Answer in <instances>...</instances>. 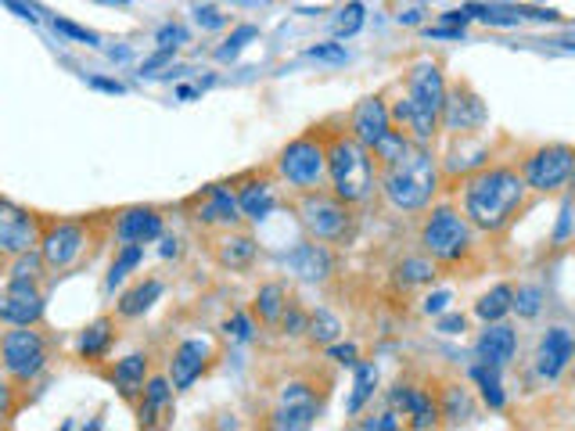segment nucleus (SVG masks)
Returning <instances> with one entry per match:
<instances>
[{
  "label": "nucleus",
  "instance_id": "nucleus-50",
  "mask_svg": "<svg viewBox=\"0 0 575 431\" xmlns=\"http://www.w3.org/2000/svg\"><path fill=\"white\" fill-rule=\"evenodd\" d=\"M439 331H447V334L464 331V317H456V313H453V317H442V320H439Z\"/></svg>",
  "mask_w": 575,
  "mask_h": 431
},
{
  "label": "nucleus",
  "instance_id": "nucleus-25",
  "mask_svg": "<svg viewBox=\"0 0 575 431\" xmlns=\"http://www.w3.org/2000/svg\"><path fill=\"white\" fill-rule=\"evenodd\" d=\"M284 309H288V292H284V284H263V287L256 292L252 313H256V320L263 324V328H278L281 317H284Z\"/></svg>",
  "mask_w": 575,
  "mask_h": 431
},
{
  "label": "nucleus",
  "instance_id": "nucleus-40",
  "mask_svg": "<svg viewBox=\"0 0 575 431\" xmlns=\"http://www.w3.org/2000/svg\"><path fill=\"white\" fill-rule=\"evenodd\" d=\"M306 313L303 309H298L295 303H288V309H284V317H281V331L284 334H303L306 331Z\"/></svg>",
  "mask_w": 575,
  "mask_h": 431
},
{
  "label": "nucleus",
  "instance_id": "nucleus-29",
  "mask_svg": "<svg viewBox=\"0 0 575 431\" xmlns=\"http://www.w3.org/2000/svg\"><path fill=\"white\" fill-rule=\"evenodd\" d=\"M159 295H162V281L148 277V281L134 284V287H129V292L120 298V317H140V313H148L155 303H159Z\"/></svg>",
  "mask_w": 575,
  "mask_h": 431
},
{
  "label": "nucleus",
  "instance_id": "nucleus-42",
  "mask_svg": "<svg viewBox=\"0 0 575 431\" xmlns=\"http://www.w3.org/2000/svg\"><path fill=\"white\" fill-rule=\"evenodd\" d=\"M309 58H317V61H346V47H342V44H320V47H309Z\"/></svg>",
  "mask_w": 575,
  "mask_h": 431
},
{
  "label": "nucleus",
  "instance_id": "nucleus-9",
  "mask_svg": "<svg viewBox=\"0 0 575 431\" xmlns=\"http://www.w3.org/2000/svg\"><path fill=\"white\" fill-rule=\"evenodd\" d=\"M90 248V219H44L41 256L50 273L72 270Z\"/></svg>",
  "mask_w": 575,
  "mask_h": 431
},
{
  "label": "nucleus",
  "instance_id": "nucleus-37",
  "mask_svg": "<svg viewBox=\"0 0 575 431\" xmlns=\"http://www.w3.org/2000/svg\"><path fill=\"white\" fill-rule=\"evenodd\" d=\"M256 36H259V30H256V25H238V30H234V36H230V41H227V47H219V50H216V55H219V61H230V58H238L241 50H245V44H248V41H256Z\"/></svg>",
  "mask_w": 575,
  "mask_h": 431
},
{
  "label": "nucleus",
  "instance_id": "nucleus-20",
  "mask_svg": "<svg viewBox=\"0 0 575 431\" xmlns=\"http://www.w3.org/2000/svg\"><path fill=\"white\" fill-rule=\"evenodd\" d=\"M169 410H173V385L166 377H148V385L137 396V424L140 428H159Z\"/></svg>",
  "mask_w": 575,
  "mask_h": 431
},
{
  "label": "nucleus",
  "instance_id": "nucleus-26",
  "mask_svg": "<svg viewBox=\"0 0 575 431\" xmlns=\"http://www.w3.org/2000/svg\"><path fill=\"white\" fill-rule=\"evenodd\" d=\"M317 413H320V402H281L267 424L281 431H303L317 421Z\"/></svg>",
  "mask_w": 575,
  "mask_h": 431
},
{
  "label": "nucleus",
  "instance_id": "nucleus-48",
  "mask_svg": "<svg viewBox=\"0 0 575 431\" xmlns=\"http://www.w3.org/2000/svg\"><path fill=\"white\" fill-rule=\"evenodd\" d=\"M331 360H338V363H357V345H331Z\"/></svg>",
  "mask_w": 575,
  "mask_h": 431
},
{
  "label": "nucleus",
  "instance_id": "nucleus-46",
  "mask_svg": "<svg viewBox=\"0 0 575 431\" xmlns=\"http://www.w3.org/2000/svg\"><path fill=\"white\" fill-rule=\"evenodd\" d=\"M360 428H368V431H392V428H399L396 421V413H382V417H374V421H360Z\"/></svg>",
  "mask_w": 575,
  "mask_h": 431
},
{
  "label": "nucleus",
  "instance_id": "nucleus-31",
  "mask_svg": "<svg viewBox=\"0 0 575 431\" xmlns=\"http://www.w3.org/2000/svg\"><path fill=\"white\" fill-rule=\"evenodd\" d=\"M472 382L478 385L482 399H486V407H489V410H500V407H504L500 367H493V363H478V367H472Z\"/></svg>",
  "mask_w": 575,
  "mask_h": 431
},
{
  "label": "nucleus",
  "instance_id": "nucleus-17",
  "mask_svg": "<svg viewBox=\"0 0 575 431\" xmlns=\"http://www.w3.org/2000/svg\"><path fill=\"white\" fill-rule=\"evenodd\" d=\"M392 407L403 410V417H410V428H417V431L439 424V399L425 388L396 385L392 388Z\"/></svg>",
  "mask_w": 575,
  "mask_h": 431
},
{
  "label": "nucleus",
  "instance_id": "nucleus-36",
  "mask_svg": "<svg viewBox=\"0 0 575 431\" xmlns=\"http://www.w3.org/2000/svg\"><path fill=\"white\" fill-rule=\"evenodd\" d=\"M399 281L403 284H431L436 281V263H428V259H407V263L399 266Z\"/></svg>",
  "mask_w": 575,
  "mask_h": 431
},
{
  "label": "nucleus",
  "instance_id": "nucleus-47",
  "mask_svg": "<svg viewBox=\"0 0 575 431\" xmlns=\"http://www.w3.org/2000/svg\"><path fill=\"white\" fill-rule=\"evenodd\" d=\"M173 58V47H159V55H151L148 61H144V72H155V69H162V65Z\"/></svg>",
  "mask_w": 575,
  "mask_h": 431
},
{
  "label": "nucleus",
  "instance_id": "nucleus-32",
  "mask_svg": "<svg viewBox=\"0 0 575 431\" xmlns=\"http://www.w3.org/2000/svg\"><path fill=\"white\" fill-rule=\"evenodd\" d=\"M306 334H309L313 345H331L335 338L342 334V320H338L335 313H328V309H317V313H309Z\"/></svg>",
  "mask_w": 575,
  "mask_h": 431
},
{
  "label": "nucleus",
  "instance_id": "nucleus-44",
  "mask_svg": "<svg viewBox=\"0 0 575 431\" xmlns=\"http://www.w3.org/2000/svg\"><path fill=\"white\" fill-rule=\"evenodd\" d=\"M194 19H199V25H205V30H219V25L227 22L216 8H199V15H194Z\"/></svg>",
  "mask_w": 575,
  "mask_h": 431
},
{
  "label": "nucleus",
  "instance_id": "nucleus-33",
  "mask_svg": "<svg viewBox=\"0 0 575 431\" xmlns=\"http://www.w3.org/2000/svg\"><path fill=\"white\" fill-rule=\"evenodd\" d=\"M374 388H377V367H374V363H357V382H352L349 413H360L363 402L374 396Z\"/></svg>",
  "mask_w": 575,
  "mask_h": 431
},
{
  "label": "nucleus",
  "instance_id": "nucleus-28",
  "mask_svg": "<svg viewBox=\"0 0 575 431\" xmlns=\"http://www.w3.org/2000/svg\"><path fill=\"white\" fill-rule=\"evenodd\" d=\"M439 417H447L450 428L472 421L475 410H472V396H467V388H461V385H447V388H442L439 392Z\"/></svg>",
  "mask_w": 575,
  "mask_h": 431
},
{
  "label": "nucleus",
  "instance_id": "nucleus-30",
  "mask_svg": "<svg viewBox=\"0 0 575 431\" xmlns=\"http://www.w3.org/2000/svg\"><path fill=\"white\" fill-rule=\"evenodd\" d=\"M511 309H515V287H511V284H496V287H489V292L475 303V313H478V317L486 320V324L504 320Z\"/></svg>",
  "mask_w": 575,
  "mask_h": 431
},
{
  "label": "nucleus",
  "instance_id": "nucleus-1",
  "mask_svg": "<svg viewBox=\"0 0 575 431\" xmlns=\"http://www.w3.org/2000/svg\"><path fill=\"white\" fill-rule=\"evenodd\" d=\"M529 208V184L515 166H482L464 177V216L475 230L504 234Z\"/></svg>",
  "mask_w": 575,
  "mask_h": 431
},
{
  "label": "nucleus",
  "instance_id": "nucleus-10",
  "mask_svg": "<svg viewBox=\"0 0 575 431\" xmlns=\"http://www.w3.org/2000/svg\"><path fill=\"white\" fill-rule=\"evenodd\" d=\"M572 169H575V148H568V144H540V148H532L521 159L518 173L529 184V191L554 194L572 180Z\"/></svg>",
  "mask_w": 575,
  "mask_h": 431
},
{
  "label": "nucleus",
  "instance_id": "nucleus-43",
  "mask_svg": "<svg viewBox=\"0 0 575 431\" xmlns=\"http://www.w3.org/2000/svg\"><path fill=\"white\" fill-rule=\"evenodd\" d=\"M188 41V30L184 25H166V30L159 33V47H177Z\"/></svg>",
  "mask_w": 575,
  "mask_h": 431
},
{
  "label": "nucleus",
  "instance_id": "nucleus-23",
  "mask_svg": "<svg viewBox=\"0 0 575 431\" xmlns=\"http://www.w3.org/2000/svg\"><path fill=\"white\" fill-rule=\"evenodd\" d=\"M148 371H151V360L144 356V352H134V356H126L115 363L112 371V385L120 388V396L126 402H137V396L144 392V385H148Z\"/></svg>",
  "mask_w": 575,
  "mask_h": 431
},
{
  "label": "nucleus",
  "instance_id": "nucleus-52",
  "mask_svg": "<svg viewBox=\"0 0 575 431\" xmlns=\"http://www.w3.org/2000/svg\"><path fill=\"white\" fill-rule=\"evenodd\" d=\"M194 94H199L194 87H177V98H194Z\"/></svg>",
  "mask_w": 575,
  "mask_h": 431
},
{
  "label": "nucleus",
  "instance_id": "nucleus-41",
  "mask_svg": "<svg viewBox=\"0 0 575 431\" xmlns=\"http://www.w3.org/2000/svg\"><path fill=\"white\" fill-rule=\"evenodd\" d=\"M55 30L61 36H72V41H80V44H98V33H90V30H83V25H72V22H65V19L55 22Z\"/></svg>",
  "mask_w": 575,
  "mask_h": 431
},
{
  "label": "nucleus",
  "instance_id": "nucleus-19",
  "mask_svg": "<svg viewBox=\"0 0 575 431\" xmlns=\"http://www.w3.org/2000/svg\"><path fill=\"white\" fill-rule=\"evenodd\" d=\"M284 263L288 270L295 273V277H303V281H324L331 273V252H328V245L324 241H303V245H295L292 252L284 256Z\"/></svg>",
  "mask_w": 575,
  "mask_h": 431
},
{
  "label": "nucleus",
  "instance_id": "nucleus-38",
  "mask_svg": "<svg viewBox=\"0 0 575 431\" xmlns=\"http://www.w3.org/2000/svg\"><path fill=\"white\" fill-rule=\"evenodd\" d=\"M540 306H543V292L540 287H518L515 292V309H518V317H535L540 313Z\"/></svg>",
  "mask_w": 575,
  "mask_h": 431
},
{
  "label": "nucleus",
  "instance_id": "nucleus-35",
  "mask_svg": "<svg viewBox=\"0 0 575 431\" xmlns=\"http://www.w3.org/2000/svg\"><path fill=\"white\" fill-rule=\"evenodd\" d=\"M363 15H368V8L360 4V0H352V4H346L342 11H338L335 19V33L338 36H352L363 30Z\"/></svg>",
  "mask_w": 575,
  "mask_h": 431
},
{
  "label": "nucleus",
  "instance_id": "nucleus-5",
  "mask_svg": "<svg viewBox=\"0 0 575 431\" xmlns=\"http://www.w3.org/2000/svg\"><path fill=\"white\" fill-rule=\"evenodd\" d=\"M421 248L431 263L456 266L472 256L475 248V227L461 208L453 205H436L421 224Z\"/></svg>",
  "mask_w": 575,
  "mask_h": 431
},
{
  "label": "nucleus",
  "instance_id": "nucleus-49",
  "mask_svg": "<svg viewBox=\"0 0 575 431\" xmlns=\"http://www.w3.org/2000/svg\"><path fill=\"white\" fill-rule=\"evenodd\" d=\"M450 303V295L447 292H436V295H428V303H425V313H442Z\"/></svg>",
  "mask_w": 575,
  "mask_h": 431
},
{
  "label": "nucleus",
  "instance_id": "nucleus-53",
  "mask_svg": "<svg viewBox=\"0 0 575 431\" xmlns=\"http://www.w3.org/2000/svg\"><path fill=\"white\" fill-rule=\"evenodd\" d=\"M173 252H177V241H169V238H166V245H162V256H173Z\"/></svg>",
  "mask_w": 575,
  "mask_h": 431
},
{
  "label": "nucleus",
  "instance_id": "nucleus-21",
  "mask_svg": "<svg viewBox=\"0 0 575 431\" xmlns=\"http://www.w3.org/2000/svg\"><path fill=\"white\" fill-rule=\"evenodd\" d=\"M475 352H478L482 363H493V367H507V363L515 360V352H518V334H515V328H507V324L493 320L489 328L478 334Z\"/></svg>",
  "mask_w": 575,
  "mask_h": 431
},
{
  "label": "nucleus",
  "instance_id": "nucleus-54",
  "mask_svg": "<svg viewBox=\"0 0 575 431\" xmlns=\"http://www.w3.org/2000/svg\"><path fill=\"white\" fill-rule=\"evenodd\" d=\"M561 47H568V50H575V36H572V41H557Z\"/></svg>",
  "mask_w": 575,
  "mask_h": 431
},
{
  "label": "nucleus",
  "instance_id": "nucleus-39",
  "mask_svg": "<svg viewBox=\"0 0 575 431\" xmlns=\"http://www.w3.org/2000/svg\"><path fill=\"white\" fill-rule=\"evenodd\" d=\"M15 413H19L15 382H11V377H0V421H11Z\"/></svg>",
  "mask_w": 575,
  "mask_h": 431
},
{
  "label": "nucleus",
  "instance_id": "nucleus-2",
  "mask_svg": "<svg viewBox=\"0 0 575 431\" xmlns=\"http://www.w3.org/2000/svg\"><path fill=\"white\" fill-rule=\"evenodd\" d=\"M447 80L436 61H417L407 72V87H403L399 101L392 104V129L414 144H431L442 129V109H447Z\"/></svg>",
  "mask_w": 575,
  "mask_h": 431
},
{
  "label": "nucleus",
  "instance_id": "nucleus-16",
  "mask_svg": "<svg viewBox=\"0 0 575 431\" xmlns=\"http://www.w3.org/2000/svg\"><path fill=\"white\" fill-rule=\"evenodd\" d=\"M115 238L123 245H151L162 238V216L159 208L151 205H134L123 208L120 219H115Z\"/></svg>",
  "mask_w": 575,
  "mask_h": 431
},
{
  "label": "nucleus",
  "instance_id": "nucleus-15",
  "mask_svg": "<svg viewBox=\"0 0 575 431\" xmlns=\"http://www.w3.org/2000/svg\"><path fill=\"white\" fill-rule=\"evenodd\" d=\"M388 129H392V115H388V104H385L382 94L363 98L357 109H352V115H349V134L357 137L363 148H374V144L382 140Z\"/></svg>",
  "mask_w": 575,
  "mask_h": 431
},
{
  "label": "nucleus",
  "instance_id": "nucleus-11",
  "mask_svg": "<svg viewBox=\"0 0 575 431\" xmlns=\"http://www.w3.org/2000/svg\"><path fill=\"white\" fill-rule=\"evenodd\" d=\"M41 234H44L41 213H30V208L0 199V259L33 252V248L41 245Z\"/></svg>",
  "mask_w": 575,
  "mask_h": 431
},
{
  "label": "nucleus",
  "instance_id": "nucleus-55",
  "mask_svg": "<svg viewBox=\"0 0 575 431\" xmlns=\"http://www.w3.org/2000/svg\"><path fill=\"white\" fill-rule=\"evenodd\" d=\"M568 184H572V191H575V169H572V180H568Z\"/></svg>",
  "mask_w": 575,
  "mask_h": 431
},
{
  "label": "nucleus",
  "instance_id": "nucleus-4",
  "mask_svg": "<svg viewBox=\"0 0 575 431\" xmlns=\"http://www.w3.org/2000/svg\"><path fill=\"white\" fill-rule=\"evenodd\" d=\"M324 151H328V180L338 199L349 205H363L377 188V166L371 148H363L346 129V134H324Z\"/></svg>",
  "mask_w": 575,
  "mask_h": 431
},
{
  "label": "nucleus",
  "instance_id": "nucleus-18",
  "mask_svg": "<svg viewBox=\"0 0 575 431\" xmlns=\"http://www.w3.org/2000/svg\"><path fill=\"white\" fill-rule=\"evenodd\" d=\"M256 252H259V245L252 234H234V230H224L219 238L213 241V256H216V263L230 270V273H245V270H252L256 263Z\"/></svg>",
  "mask_w": 575,
  "mask_h": 431
},
{
  "label": "nucleus",
  "instance_id": "nucleus-3",
  "mask_svg": "<svg viewBox=\"0 0 575 431\" xmlns=\"http://www.w3.org/2000/svg\"><path fill=\"white\" fill-rule=\"evenodd\" d=\"M382 191L392 208L399 213H417L431 202V194L439 191V162L431 155L428 144H407V151L399 159L385 162L382 169Z\"/></svg>",
  "mask_w": 575,
  "mask_h": 431
},
{
  "label": "nucleus",
  "instance_id": "nucleus-24",
  "mask_svg": "<svg viewBox=\"0 0 575 431\" xmlns=\"http://www.w3.org/2000/svg\"><path fill=\"white\" fill-rule=\"evenodd\" d=\"M238 205H241V216L252 219V224H259V219H267V216L273 213V208H278V199H273L270 180H256V177L241 180V188H238Z\"/></svg>",
  "mask_w": 575,
  "mask_h": 431
},
{
  "label": "nucleus",
  "instance_id": "nucleus-34",
  "mask_svg": "<svg viewBox=\"0 0 575 431\" xmlns=\"http://www.w3.org/2000/svg\"><path fill=\"white\" fill-rule=\"evenodd\" d=\"M144 259V245H123L120 256L112 259V270H109V287H115L120 281H126L129 273L137 270V263Z\"/></svg>",
  "mask_w": 575,
  "mask_h": 431
},
{
  "label": "nucleus",
  "instance_id": "nucleus-45",
  "mask_svg": "<svg viewBox=\"0 0 575 431\" xmlns=\"http://www.w3.org/2000/svg\"><path fill=\"white\" fill-rule=\"evenodd\" d=\"M227 331L238 338V342H248V338H252V324H248V317H234L227 320Z\"/></svg>",
  "mask_w": 575,
  "mask_h": 431
},
{
  "label": "nucleus",
  "instance_id": "nucleus-12",
  "mask_svg": "<svg viewBox=\"0 0 575 431\" xmlns=\"http://www.w3.org/2000/svg\"><path fill=\"white\" fill-rule=\"evenodd\" d=\"M47 309V298L41 292V281L30 277H11V284L0 292V320L8 328H30V324H41Z\"/></svg>",
  "mask_w": 575,
  "mask_h": 431
},
{
  "label": "nucleus",
  "instance_id": "nucleus-51",
  "mask_svg": "<svg viewBox=\"0 0 575 431\" xmlns=\"http://www.w3.org/2000/svg\"><path fill=\"white\" fill-rule=\"evenodd\" d=\"M90 87L109 90V94H123V83H112V80H90Z\"/></svg>",
  "mask_w": 575,
  "mask_h": 431
},
{
  "label": "nucleus",
  "instance_id": "nucleus-7",
  "mask_svg": "<svg viewBox=\"0 0 575 431\" xmlns=\"http://www.w3.org/2000/svg\"><path fill=\"white\" fill-rule=\"evenodd\" d=\"M278 177L295 191H317L328 180V151L320 134H303L278 155Z\"/></svg>",
  "mask_w": 575,
  "mask_h": 431
},
{
  "label": "nucleus",
  "instance_id": "nucleus-22",
  "mask_svg": "<svg viewBox=\"0 0 575 431\" xmlns=\"http://www.w3.org/2000/svg\"><path fill=\"white\" fill-rule=\"evenodd\" d=\"M575 356V338L565 328H551L543 334L540 349H535V367H540L543 377H557L568 367Z\"/></svg>",
  "mask_w": 575,
  "mask_h": 431
},
{
  "label": "nucleus",
  "instance_id": "nucleus-14",
  "mask_svg": "<svg viewBox=\"0 0 575 431\" xmlns=\"http://www.w3.org/2000/svg\"><path fill=\"white\" fill-rule=\"evenodd\" d=\"M216 363V349L205 342V338H188L180 342L173 360H169V382H173L177 392H188L202 374H208V367Z\"/></svg>",
  "mask_w": 575,
  "mask_h": 431
},
{
  "label": "nucleus",
  "instance_id": "nucleus-6",
  "mask_svg": "<svg viewBox=\"0 0 575 431\" xmlns=\"http://www.w3.org/2000/svg\"><path fill=\"white\" fill-rule=\"evenodd\" d=\"M295 213L303 219V227L313 241L324 245H342L352 234V205L346 199H338L335 191H298Z\"/></svg>",
  "mask_w": 575,
  "mask_h": 431
},
{
  "label": "nucleus",
  "instance_id": "nucleus-8",
  "mask_svg": "<svg viewBox=\"0 0 575 431\" xmlns=\"http://www.w3.org/2000/svg\"><path fill=\"white\" fill-rule=\"evenodd\" d=\"M47 360H50V345L47 338L36 331V324H30V328H11L0 338V363H4V371L15 385H33L36 377L44 374Z\"/></svg>",
  "mask_w": 575,
  "mask_h": 431
},
{
  "label": "nucleus",
  "instance_id": "nucleus-13",
  "mask_svg": "<svg viewBox=\"0 0 575 431\" xmlns=\"http://www.w3.org/2000/svg\"><path fill=\"white\" fill-rule=\"evenodd\" d=\"M188 205H194V224H202V227L230 230L245 219L241 205H238V194H234L230 188H224V184L205 188L202 194H194Z\"/></svg>",
  "mask_w": 575,
  "mask_h": 431
},
{
  "label": "nucleus",
  "instance_id": "nucleus-27",
  "mask_svg": "<svg viewBox=\"0 0 575 431\" xmlns=\"http://www.w3.org/2000/svg\"><path fill=\"white\" fill-rule=\"evenodd\" d=\"M112 342H115L112 320L101 317V320H94V324H90V328L83 331V338H80V356H83L87 363H101L104 356H109Z\"/></svg>",
  "mask_w": 575,
  "mask_h": 431
},
{
  "label": "nucleus",
  "instance_id": "nucleus-56",
  "mask_svg": "<svg viewBox=\"0 0 575 431\" xmlns=\"http://www.w3.org/2000/svg\"><path fill=\"white\" fill-rule=\"evenodd\" d=\"M112 4H123V0H112Z\"/></svg>",
  "mask_w": 575,
  "mask_h": 431
}]
</instances>
